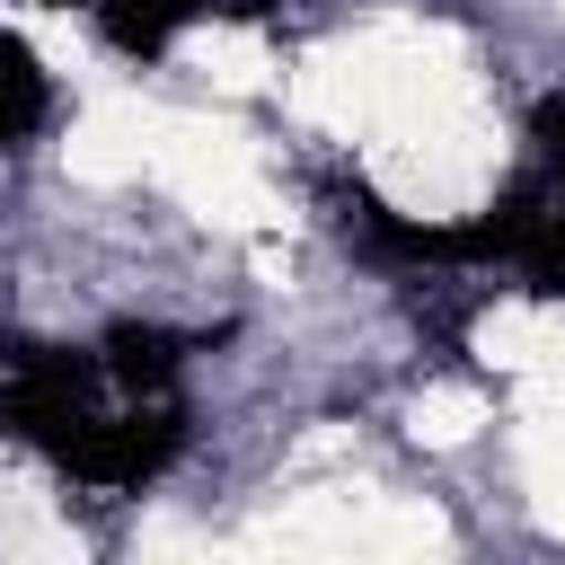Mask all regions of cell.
I'll return each instance as SVG.
<instances>
[{
	"mask_svg": "<svg viewBox=\"0 0 565 565\" xmlns=\"http://www.w3.org/2000/svg\"><path fill=\"white\" fill-rule=\"evenodd\" d=\"M97 388H106V362L97 353L18 344L9 353V380H0V433L9 441H35L44 459H62V441L97 415Z\"/></svg>",
	"mask_w": 565,
	"mask_h": 565,
	"instance_id": "6da1fadb",
	"label": "cell"
},
{
	"mask_svg": "<svg viewBox=\"0 0 565 565\" xmlns=\"http://www.w3.org/2000/svg\"><path fill=\"white\" fill-rule=\"evenodd\" d=\"M177 441H185V406L168 397V388H132V406H97L71 441H62V459L53 468H71V477H88V486H150L168 459H177Z\"/></svg>",
	"mask_w": 565,
	"mask_h": 565,
	"instance_id": "7a4b0ae2",
	"label": "cell"
},
{
	"mask_svg": "<svg viewBox=\"0 0 565 565\" xmlns=\"http://www.w3.org/2000/svg\"><path fill=\"white\" fill-rule=\"evenodd\" d=\"M194 18H212V0H97V26H106V44L115 53H168Z\"/></svg>",
	"mask_w": 565,
	"mask_h": 565,
	"instance_id": "3957f363",
	"label": "cell"
},
{
	"mask_svg": "<svg viewBox=\"0 0 565 565\" xmlns=\"http://www.w3.org/2000/svg\"><path fill=\"white\" fill-rule=\"evenodd\" d=\"M97 362H106V380H124V388H168L177 380V362H185V335H168V327H106V344H97Z\"/></svg>",
	"mask_w": 565,
	"mask_h": 565,
	"instance_id": "277c9868",
	"label": "cell"
},
{
	"mask_svg": "<svg viewBox=\"0 0 565 565\" xmlns=\"http://www.w3.org/2000/svg\"><path fill=\"white\" fill-rule=\"evenodd\" d=\"M44 115H53L44 62L26 53V35H0V150L26 141V132H44Z\"/></svg>",
	"mask_w": 565,
	"mask_h": 565,
	"instance_id": "5b68a950",
	"label": "cell"
},
{
	"mask_svg": "<svg viewBox=\"0 0 565 565\" xmlns=\"http://www.w3.org/2000/svg\"><path fill=\"white\" fill-rule=\"evenodd\" d=\"M512 265L530 274V291H539V300H565V203H556V194L530 212V230H521Z\"/></svg>",
	"mask_w": 565,
	"mask_h": 565,
	"instance_id": "8992f818",
	"label": "cell"
},
{
	"mask_svg": "<svg viewBox=\"0 0 565 565\" xmlns=\"http://www.w3.org/2000/svg\"><path fill=\"white\" fill-rule=\"evenodd\" d=\"M530 141L565 168V97H539V115H530Z\"/></svg>",
	"mask_w": 565,
	"mask_h": 565,
	"instance_id": "52a82bcc",
	"label": "cell"
},
{
	"mask_svg": "<svg viewBox=\"0 0 565 565\" xmlns=\"http://www.w3.org/2000/svg\"><path fill=\"white\" fill-rule=\"evenodd\" d=\"M44 9H71V0H44ZM88 9H97V0H88Z\"/></svg>",
	"mask_w": 565,
	"mask_h": 565,
	"instance_id": "ba28073f",
	"label": "cell"
}]
</instances>
